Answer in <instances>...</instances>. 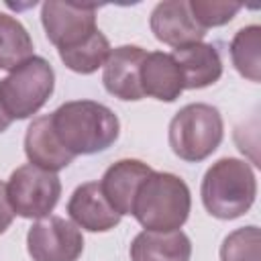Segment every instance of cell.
<instances>
[{
	"mask_svg": "<svg viewBox=\"0 0 261 261\" xmlns=\"http://www.w3.org/2000/svg\"><path fill=\"white\" fill-rule=\"evenodd\" d=\"M49 116L55 137L73 157L106 151L120 133L118 116L94 100L65 102Z\"/></svg>",
	"mask_w": 261,
	"mask_h": 261,
	"instance_id": "cell-1",
	"label": "cell"
},
{
	"mask_svg": "<svg viewBox=\"0 0 261 261\" xmlns=\"http://www.w3.org/2000/svg\"><path fill=\"white\" fill-rule=\"evenodd\" d=\"M192 208L188 184L169 171H151L137 190L133 216L145 230L171 232L179 230Z\"/></svg>",
	"mask_w": 261,
	"mask_h": 261,
	"instance_id": "cell-2",
	"label": "cell"
},
{
	"mask_svg": "<svg viewBox=\"0 0 261 261\" xmlns=\"http://www.w3.org/2000/svg\"><path fill=\"white\" fill-rule=\"evenodd\" d=\"M200 196L204 208L220 220H232L249 212L257 196L253 167L237 157H222L202 177Z\"/></svg>",
	"mask_w": 261,
	"mask_h": 261,
	"instance_id": "cell-3",
	"label": "cell"
},
{
	"mask_svg": "<svg viewBox=\"0 0 261 261\" xmlns=\"http://www.w3.org/2000/svg\"><path fill=\"white\" fill-rule=\"evenodd\" d=\"M222 137L224 122L218 108L212 104H186L169 122V147L188 163H198L210 157L222 143Z\"/></svg>",
	"mask_w": 261,
	"mask_h": 261,
	"instance_id": "cell-4",
	"label": "cell"
},
{
	"mask_svg": "<svg viewBox=\"0 0 261 261\" xmlns=\"http://www.w3.org/2000/svg\"><path fill=\"white\" fill-rule=\"evenodd\" d=\"M55 88V71L45 57L33 55L0 80V106L10 120L37 114Z\"/></svg>",
	"mask_w": 261,
	"mask_h": 261,
	"instance_id": "cell-5",
	"label": "cell"
},
{
	"mask_svg": "<svg viewBox=\"0 0 261 261\" xmlns=\"http://www.w3.org/2000/svg\"><path fill=\"white\" fill-rule=\"evenodd\" d=\"M6 196L14 214L22 218H47L61 196V179L57 173L37 165H22L12 171L6 184Z\"/></svg>",
	"mask_w": 261,
	"mask_h": 261,
	"instance_id": "cell-6",
	"label": "cell"
},
{
	"mask_svg": "<svg viewBox=\"0 0 261 261\" xmlns=\"http://www.w3.org/2000/svg\"><path fill=\"white\" fill-rule=\"evenodd\" d=\"M96 12L98 6L94 4H71L51 0L41 6V22L47 33V39L57 47V51H65L82 45L98 31Z\"/></svg>",
	"mask_w": 261,
	"mask_h": 261,
	"instance_id": "cell-7",
	"label": "cell"
},
{
	"mask_svg": "<svg viewBox=\"0 0 261 261\" xmlns=\"http://www.w3.org/2000/svg\"><path fill=\"white\" fill-rule=\"evenodd\" d=\"M27 249L33 261H77L84 251V237L73 222L47 216L29 228Z\"/></svg>",
	"mask_w": 261,
	"mask_h": 261,
	"instance_id": "cell-8",
	"label": "cell"
},
{
	"mask_svg": "<svg viewBox=\"0 0 261 261\" xmlns=\"http://www.w3.org/2000/svg\"><path fill=\"white\" fill-rule=\"evenodd\" d=\"M151 31L157 41L173 49L202 43L206 29H202L190 12L186 0H165L151 10Z\"/></svg>",
	"mask_w": 261,
	"mask_h": 261,
	"instance_id": "cell-9",
	"label": "cell"
},
{
	"mask_svg": "<svg viewBox=\"0 0 261 261\" xmlns=\"http://www.w3.org/2000/svg\"><path fill=\"white\" fill-rule=\"evenodd\" d=\"M145 57L147 51L137 45H122L112 49L102 73L106 92L124 102H137L145 98L141 88V65Z\"/></svg>",
	"mask_w": 261,
	"mask_h": 261,
	"instance_id": "cell-10",
	"label": "cell"
},
{
	"mask_svg": "<svg viewBox=\"0 0 261 261\" xmlns=\"http://www.w3.org/2000/svg\"><path fill=\"white\" fill-rule=\"evenodd\" d=\"M67 214L75 226L90 232H106L120 222V214L108 204L98 181L82 184L67 202Z\"/></svg>",
	"mask_w": 261,
	"mask_h": 261,
	"instance_id": "cell-11",
	"label": "cell"
},
{
	"mask_svg": "<svg viewBox=\"0 0 261 261\" xmlns=\"http://www.w3.org/2000/svg\"><path fill=\"white\" fill-rule=\"evenodd\" d=\"M151 171L153 169L139 159H120L104 171L98 184L108 204L120 216H124V214H133V202L137 190Z\"/></svg>",
	"mask_w": 261,
	"mask_h": 261,
	"instance_id": "cell-12",
	"label": "cell"
},
{
	"mask_svg": "<svg viewBox=\"0 0 261 261\" xmlns=\"http://www.w3.org/2000/svg\"><path fill=\"white\" fill-rule=\"evenodd\" d=\"M24 153L31 165H37L53 173H57L59 169H65L75 159L55 137L49 114L37 116L29 124L24 135Z\"/></svg>",
	"mask_w": 261,
	"mask_h": 261,
	"instance_id": "cell-13",
	"label": "cell"
},
{
	"mask_svg": "<svg viewBox=\"0 0 261 261\" xmlns=\"http://www.w3.org/2000/svg\"><path fill=\"white\" fill-rule=\"evenodd\" d=\"M173 59L177 61L184 75V90H202L216 84L222 75V59L214 45L194 43L181 49H173Z\"/></svg>",
	"mask_w": 261,
	"mask_h": 261,
	"instance_id": "cell-14",
	"label": "cell"
},
{
	"mask_svg": "<svg viewBox=\"0 0 261 261\" xmlns=\"http://www.w3.org/2000/svg\"><path fill=\"white\" fill-rule=\"evenodd\" d=\"M141 88L145 96L161 102H173L184 92V75L171 53H147L141 65Z\"/></svg>",
	"mask_w": 261,
	"mask_h": 261,
	"instance_id": "cell-15",
	"label": "cell"
},
{
	"mask_svg": "<svg viewBox=\"0 0 261 261\" xmlns=\"http://www.w3.org/2000/svg\"><path fill=\"white\" fill-rule=\"evenodd\" d=\"M192 243L186 232L143 230L130 243V261H190Z\"/></svg>",
	"mask_w": 261,
	"mask_h": 261,
	"instance_id": "cell-16",
	"label": "cell"
},
{
	"mask_svg": "<svg viewBox=\"0 0 261 261\" xmlns=\"http://www.w3.org/2000/svg\"><path fill=\"white\" fill-rule=\"evenodd\" d=\"M33 57V39L14 16L0 12V69L12 71Z\"/></svg>",
	"mask_w": 261,
	"mask_h": 261,
	"instance_id": "cell-17",
	"label": "cell"
},
{
	"mask_svg": "<svg viewBox=\"0 0 261 261\" xmlns=\"http://www.w3.org/2000/svg\"><path fill=\"white\" fill-rule=\"evenodd\" d=\"M230 59L234 69L249 82L261 80V27L249 24L234 33L230 41Z\"/></svg>",
	"mask_w": 261,
	"mask_h": 261,
	"instance_id": "cell-18",
	"label": "cell"
},
{
	"mask_svg": "<svg viewBox=\"0 0 261 261\" xmlns=\"http://www.w3.org/2000/svg\"><path fill=\"white\" fill-rule=\"evenodd\" d=\"M110 43L104 37V33L98 29L90 39H86L82 45L59 51L61 61L65 63L67 69L82 73V75H90L94 71H98V67H104L108 55H110Z\"/></svg>",
	"mask_w": 261,
	"mask_h": 261,
	"instance_id": "cell-19",
	"label": "cell"
},
{
	"mask_svg": "<svg viewBox=\"0 0 261 261\" xmlns=\"http://www.w3.org/2000/svg\"><path fill=\"white\" fill-rule=\"evenodd\" d=\"M220 261H261V232L255 224L232 230L220 245Z\"/></svg>",
	"mask_w": 261,
	"mask_h": 261,
	"instance_id": "cell-20",
	"label": "cell"
},
{
	"mask_svg": "<svg viewBox=\"0 0 261 261\" xmlns=\"http://www.w3.org/2000/svg\"><path fill=\"white\" fill-rule=\"evenodd\" d=\"M192 16L202 29L210 27H222L230 22L237 12L243 8L239 2H214V0H190L188 2Z\"/></svg>",
	"mask_w": 261,
	"mask_h": 261,
	"instance_id": "cell-21",
	"label": "cell"
},
{
	"mask_svg": "<svg viewBox=\"0 0 261 261\" xmlns=\"http://www.w3.org/2000/svg\"><path fill=\"white\" fill-rule=\"evenodd\" d=\"M12 218H14V212L6 196V186L0 181V234L6 232V228L12 224Z\"/></svg>",
	"mask_w": 261,
	"mask_h": 261,
	"instance_id": "cell-22",
	"label": "cell"
},
{
	"mask_svg": "<svg viewBox=\"0 0 261 261\" xmlns=\"http://www.w3.org/2000/svg\"><path fill=\"white\" fill-rule=\"evenodd\" d=\"M10 122H12V120L4 114V110H2V106H0V133H4V130L10 126Z\"/></svg>",
	"mask_w": 261,
	"mask_h": 261,
	"instance_id": "cell-23",
	"label": "cell"
}]
</instances>
